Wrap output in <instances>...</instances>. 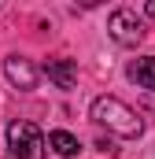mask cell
I'll list each match as a JSON object with an SVG mask.
<instances>
[{"mask_svg":"<svg viewBox=\"0 0 155 159\" xmlns=\"http://www.w3.org/2000/svg\"><path fill=\"white\" fill-rule=\"evenodd\" d=\"M92 119L100 126H107L111 133H118V137H129V141L144 133V119L133 107H126L118 96H96L92 100Z\"/></svg>","mask_w":155,"mask_h":159,"instance_id":"obj_1","label":"cell"},{"mask_svg":"<svg viewBox=\"0 0 155 159\" xmlns=\"http://www.w3.org/2000/svg\"><path fill=\"white\" fill-rule=\"evenodd\" d=\"M44 152H48L44 133L33 122L19 119L7 126V159H44Z\"/></svg>","mask_w":155,"mask_h":159,"instance_id":"obj_2","label":"cell"},{"mask_svg":"<svg viewBox=\"0 0 155 159\" xmlns=\"http://www.w3.org/2000/svg\"><path fill=\"white\" fill-rule=\"evenodd\" d=\"M107 34H111L118 44L133 48L137 41H144V22L137 19V11H133V7H118L115 15L107 19Z\"/></svg>","mask_w":155,"mask_h":159,"instance_id":"obj_3","label":"cell"},{"mask_svg":"<svg viewBox=\"0 0 155 159\" xmlns=\"http://www.w3.org/2000/svg\"><path fill=\"white\" fill-rule=\"evenodd\" d=\"M4 74H7V81H11L19 93H30V89L37 85V70H33V63L22 59V56H7V59H4Z\"/></svg>","mask_w":155,"mask_h":159,"instance_id":"obj_4","label":"cell"},{"mask_svg":"<svg viewBox=\"0 0 155 159\" xmlns=\"http://www.w3.org/2000/svg\"><path fill=\"white\" fill-rule=\"evenodd\" d=\"M44 74L55 81L59 89H74V81H78V63H74V59H48V63H44Z\"/></svg>","mask_w":155,"mask_h":159,"instance_id":"obj_5","label":"cell"},{"mask_svg":"<svg viewBox=\"0 0 155 159\" xmlns=\"http://www.w3.org/2000/svg\"><path fill=\"white\" fill-rule=\"evenodd\" d=\"M126 74H129L133 81H137L140 89H152V93H155V56H144V59H133Z\"/></svg>","mask_w":155,"mask_h":159,"instance_id":"obj_6","label":"cell"},{"mask_svg":"<svg viewBox=\"0 0 155 159\" xmlns=\"http://www.w3.org/2000/svg\"><path fill=\"white\" fill-rule=\"evenodd\" d=\"M48 148H52V152H59L63 159H70V156L81 152L78 137H74V133H67V129H52V133H48Z\"/></svg>","mask_w":155,"mask_h":159,"instance_id":"obj_7","label":"cell"},{"mask_svg":"<svg viewBox=\"0 0 155 159\" xmlns=\"http://www.w3.org/2000/svg\"><path fill=\"white\" fill-rule=\"evenodd\" d=\"M148 15H152V19H155V0H148Z\"/></svg>","mask_w":155,"mask_h":159,"instance_id":"obj_8","label":"cell"}]
</instances>
